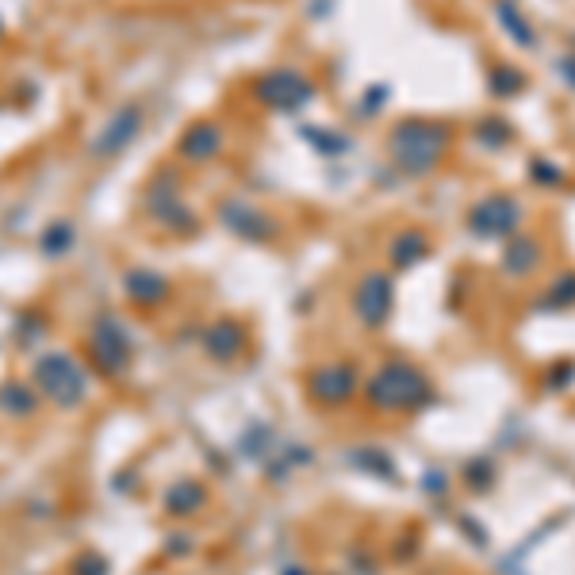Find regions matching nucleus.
Masks as SVG:
<instances>
[{
    "label": "nucleus",
    "instance_id": "nucleus-1",
    "mask_svg": "<svg viewBox=\"0 0 575 575\" xmlns=\"http://www.w3.org/2000/svg\"><path fill=\"white\" fill-rule=\"evenodd\" d=\"M35 380H39L43 395L58 403L62 411H69V406H77L85 399V373L66 354H46L35 365Z\"/></svg>",
    "mask_w": 575,
    "mask_h": 575
},
{
    "label": "nucleus",
    "instance_id": "nucleus-2",
    "mask_svg": "<svg viewBox=\"0 0 575 575\" xmlns=\"http://www.w3.org/2000/svg\"><path fill=\"white\" fill-rule=\"evenodd\" d=\"M139 131V108H123L111 116V123L100 131V139L92 142V154H116L119 146L131 142V135Z\"/></svg>",
    "mask_w": 575,
    "mask_h": 575
},
{
    "label": "nucleus",
    "instance_id": "nucleus-3",
    "mask_svg": "<svg viewBox=\"0 0 575 575\" xmlns=\"http://www.w3.org/2000/svg\"><path fill=\"white\" fill-rule=\"evenodd\" d=\"M92 345H97V357L104 361L108 373H119V368H123V342L111 338V326L108 323L97 326V338H92Z\"/></svg>",
    "mask_w": 575,
    "mask_h": 575
},
{
    "label": "nucleus",
    "instance_id": "nucleus-4",
    "mask_svg": "<svg viewBox=\"0 0 575 575\" xmlns=\"http://www.w3.org/2000/svg\"><path fill=\"white\" fill-rule=\"evenodd\" d=\"M0 406H5L8 415H31L35 411V395L27 392L24 384H5V387H0Z\"/></svg>",
    "mask_w": 575,
    "mask_h": 575
},
{
    "label": "nucleus",
    "instance_id": "nucleus-5",
    "mask_svg": "<svg viewBox=\"0 0 575 575\" xmlns=\"http://www.w3.org/2000/svg\"><path fill=\"white\" fill-rule=\"evenodd\" d=\"M295 85H300V81H295V77H288V73H276V77H269V81L262 85V92H265V97H269L276 108H292L295 100L288 97V92H292Z\"/></svg>",
    "mask_w": 575,
    "mask_h": 575
},
{
    "label": "nucleus",
    "instance_id": "nucleus-6",
    "mask_svg": "<svg viewBox=\"0 0 575 575\" xmlns=\"http://www.w3.org/2000/svg\"><path fill=\"white\" fill-rule=\"evenodd\" d=\"M127 284H131L135 300H154V295H161V281L150 276V272H131V276H127Z\"/></svg>",
    "mask_w": 575,
    "mask_h": 575
},
{
    "label": "nucleus",
    "instance_id": "nucleus-7",
    "mask_svg": "<svg viewBox=\"0 0 575 575\" xmlns=\"http://www.w3.org/2000/svg\"><path fill=\"white\" fill-rule=\"evenodd\" d=\"M66 246H69V227H62L58 234H54V231L46 234V250H54V253H58V250H66Z\"/></svg>",
    "mask_w": 575,
    "mask_h": 575
}]
</instances>
